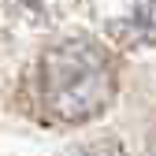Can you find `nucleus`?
<instances>
[{"mask_svg": "<svg viewBox=\"0 0 156 156\" xmlns=\"http://www.w3.org/2000/svg\"><path fill=\"white\" fill-rule=\"evenodd\" d=\"M115 56L108 52V45L86 34L48 45L34 67L37 108L48 123L60 126H78L104 115L115 101Z\"/></svg>", "mask_w": 156, "mask_h": 156, "instance_id": "obj_1", "label": "nucleus"}, {"mask_svg": "<svg viewBox=\"0 0 156 156\" xmlns=\"http://www.w3.org/2000/svg\"><path fill=\"white\" fill-rule=\"evenodd\" d=\"M108 34L123 45H156V0H126L108 19Z\"/></svg>", "mask_w": 156, "mask_h": 156, "instance_id": "obj_2", "label": "nucleus"}, {"mask_svg": "<svg viewBox=\"0 0 156 156\" xmlns=\"http://www.w3.org/2000/svg\"><path fill=\"white\" fill-rule=\"evenodd\" d=\"M8 8H11L15 15L30 19V23H45V19H52L48 0H8Z\"/></svg>", "mask_w": 156, "mask_h": 156, "instance_id": "obj_3", "label": "nucleus"}, {"mask_svg": "<svg viewBox=\"0 0 156 156\" xmlns=\"http://www.w3.org/2000/svg\"><path fill=\"white\" fill-rule=\"evenodd\" d=\"M74 156H126V149H123V145H115V141H97V145L78 149Z\"/></svg>", "mask_w": 156, "mask_h": 156, "instance_id": "obj_4", "label": "nucleus"}, {"mask_svg": "<svg viewBox=\"0 0 156 156\" xmlns=\"http://www.w3.org/2000/svg\"><path fill=\"white\" fill-rule=\"evenodd\" d=\"M145 156H156V138H152V145H149V152H145Z\"/></svg>", "mask_w": 156, "mask_h": 156, "instance_id": "obj_5", "label": "nucleus"}]
</instances>
